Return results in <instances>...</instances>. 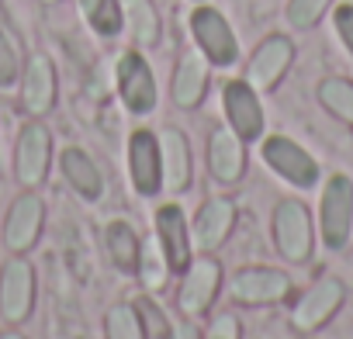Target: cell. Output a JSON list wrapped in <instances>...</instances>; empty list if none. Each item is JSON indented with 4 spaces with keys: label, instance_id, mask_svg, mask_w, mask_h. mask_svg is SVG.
<instances>
[{
    "label": "cell",
    "instance_id": "obj_11",
    "mask_svg": "<svg viewBox=\"0 0 353 339\" xmlns=\"http://www.w3.org/2000/svg\"><path fill=\"white\" fill-rule=\"evenodd\" d=\"M42 222H46V208L39 201V194H21L14 205H11V215H8V229H4V239L14 253H25L39 243L42 236Z\"/></svg>",
    "mask_w": 353,
    "mask_h": 339
},
{
    "label": "cell",
    "instance_id": "obj_1",
    "mask_svg": "<svg viewBox=\"0 0 353 339\" xmlns=\"http://www.w3.org/2000/svg\"><path fill=\"white\" fill-rule=\"evenodd\" d=\"M319 232L329 249H343L353 236V181L346 174H332L319 205Z\"/></svg>",
    "mask_w": 353,
    "mask_h": 339
},
{
    "label": "cell",
    "instance_id": "obj_23",
    "mask_svg": "<svg viewBox=\"0 0 353 339\" xmlns=\"http://www.w3.org/2000/svg\"><path fill=\"white\" fill-rule=\"evenodd\" d=\"M319 101H322V107L329 114H336L339 121L353 125V83L350 80H339V76L322 80L319 83Z\"/></svg>",
    "mask_w": 353,
    "mask_h": 339
},
{
    "label": "cell",
    "instance_id": "obj_7",
    "mask_svg": "<svg viewBox=\"0 0 353 339\" xmlns=\"http://www.w3.org/2000/svg\"><path fill=\"white\" fill-rule=\"evenodd\" d=\"M35 305V274L28 260H11L4 267V277H0V308L11 322L28 318Z\"/></svg>",
    "mask_w": 353,
    "mask_h": 339
},
{
    "label": "cell",
    "instance_id": "obj_5",
    "mask_svg": "<svg viewBox=\"0 0 353 339\" xmlns=\"http://www.w3.org/2000/svg\"><path fill=\"white\" fill-rule=\"evenodd\" d=\"M229 291L239 305H274L291 294V277L274 267H246L232 277Z\"/></svg>",
    "mask_w": 353,
    "mask_h": 339
},
{
    "label": "cell",
    "instance_id": "obj_17",
    "mask_svg": "<svg viewBox=\"0 0 353 339\" xmlns=\"http://www.w3.org/2000/svg\"><path fill=\"white\" fill-rule=\"evenodd\" d=\"M208 166H212V177L222 184H232L243 177V145L232 132L219 128L208 142Z\"/></svg>",
    "mask_w": 353,
    "mask_h": 339
},
{
    "label": "cell",
    "instance_id": "obj_18",
    "mask_svg": "<svg viewBox=\"0 0 353 339\" xmlns=\"http://www.w3.org/2000/svg\"><path fill=\"white\" fill-rule=\"evenodd\" d=\"M52 97H56V73H52V63L46 56H32L28 63V73H25V107L32 114H46L52 107Z\"/></svg>",
    "mask_w": 353,
    "mask_h": 339
},
{
    "label": "cell",
    "instance_id": "obj_16",
    "mask_svg": "<svg viewBox=\"0 0 353 339\" xmlns=\"http://www.w3.org/2000/svg\"><path fill=\"white\" fill-rule=\"evenodd\" d=\"M236 225V205L229 198H212L201 212H198V222H194V246H201L205 253L219 249L229 232Z\"/></svg>",
    "mask_w": 353,
    "mask_h": 339
},
{
    "label": "cell",
    "instance_id": "obj_25",
    "mask_svg": "<svg viewBox=\"0 0 353 339\" xmlns=\"http://www.w3.org/2000/svg\"><path fill=\"white\" fill-rule=\"evenodd\" d=\"M128 11V25H132V35L139 45H152L159 39V21H156V11L149 0H128L125 4Z\"/></svg>",
    "mask_w": 353,
    "mask_h": 339
},
{
    "label": "cell",
    "instance_id": "obj_4",
    "mask_svg": "<svg viewBox=\"0 0 353 339\" xmlns=\"http://www.w3.org/2000/svg\"><path fill=\"white\" fill-rule=\"evenodd\" d=\"M263 159H267V166L274 170L277 177H284L294 187H305L308 191L319 181V163L298 142H291L284 135H274V138L263 142Z\"/></svg>",
    "mask_w": 353,
    "mask_h": 339
},
{
    "label": "cell",
    "instance_id": "obj_32",
    "mask_svg": "<svg viewBox=\"0 0 353 339\" xmlns=\"http://www.w3.org/2000/svg\"><path fill=\"white\" fill-rule=\"evenodd\" d=\"M170 339H201V336H198V325L184 322V325H176V332H170Z\"/></svg>",
    "mask_w": 353,
    "mask_h": 339
},
{
    "label": "cell",
    "instance_id": "obj_14",
    "mask_svg": "<svg viewBox=\"0 0 353 339\" xmlns=\"http://www.w3.org/2000/svg\"><path fill=\"white\" fill-rule=\"evenodd\" d=\"M118 83H121V97H125V104L132 111H139V114L152 111V104H156V83H152V73H149V66H145L142 56H135V52L121 56V63H118Z\"/></svg>",
    "mask_w": 353,
    "mask_h": 339
},
{
    "label": "cell",
    "instance_id": "obj_29",
    "mask_svg": "<svg viewBox=\"0 0 353 339\" xmlns=\"http://www.w3.org/2000/svg\"><path fill=\"white\" fill-rule=\"evenodd\" d=\"M205 339H239V318L236 315H219L215 322H212V329H208V336Z\"/></svg>",
    "mask_w": 353,
    "mask_h": 339
},
{
    "label": "cell",
    "instance_id": "obj_12",
    "mask_svg": "<svg viewBox=\"0 0 353 339\" xmlns=\"http://www.w3.org/2000/svg\"><path fill=\"white\" fill-rule=\"evenodd\" d=\"M49 132L42 125H25L21 138H18V181L25 187H39L49 174Z\"/></svg>",
    "mask_w": 353,
    "mask_h": 339
},
{
    "label": "cell",
    "instance_id": "obj_3",
    "mask_svg": "<svg viewBox=\"0 0 353 339\" xmlns=\"http://www.w3.org/2000/svg\"><path fill=\"white\" fill-rule=\"evenodd\" d=\"M346 301V284L339 277H319L291 308V322L298 332H315L322 329Z\"/></svg>",
    "mask_w": 353,
    "mask_h": 339
},
{
    "label": "cell",
    "instance_id": "obj_15",
    "mask_svg": "<svg viewBox=\"0 0 353 339\" xmlns=\"http://www.w3.org/2000/svg\"><path fill=\"white\" fill-rule=\"evenodd\" d=\"M225 111H229V121L236 128L239 138H260L263 132V111H260V101L253 94L250 83L243 80H232L225 87Z\"/></svg>",
    "mask_w": 353,
    "mask_h": 339
},
{
    "label": "cell",
    "instance_id": "obj_8",
    "mask_svg": "<svg viewBox=\"0 0 353 339\" xmlns=\"http://www.w3.org/2000/svg\"><path fill=\"white\" fill-rule=\"evenodd\" d=\"M156 236H159V249L166 256V270L191 267V236H188L184 212L176 205H166L156 212Z\"/></svg>",
    "mask_w": 353,
    "mask_h": 339
},
{
    "label": "cell",
    "instance_id": "obj_21",
    "mask_svg": "<svg viewBox=\"0 0 353 339\" xmlns=\"http://www.w3.org/2000/svg\"><path fill=\"white\" fill-rule=\"evenodd\" d=\"M205 59L201 56H184L181 59V70H176V80H173V101L181 104V107H194L205 94Z\"/></svg>",
    "mask_w": 353,
    "mask_h": 339
},
{
    "label": "cell",
    "instance_id": "obj_6",
    "mask_svg": "<svg viewBox=\"0 0 353 339\" xmlns=\"http://www.w3.org/2000/svg\"><path fill=\"white\" fill-rule=\"evenodd\" d=\"M132 184L139 194H156L163 187V149L152 132H135L128 142Z\"/></svg>",
    "mask_w": 353,
    "mask_h": 339
},
{
    "label": "cell",
    "instance_id": "obj_13",
    "mask_svg": "<svg viewBox=\"0 0 353 339\" xmlns=\"http://www.w3.org/2000/svg\"><path fill=\"white\" fill-rule=\"evenodd\" d=\"M291 59H294V45L284 39V35H274V39H267L260 49H256V56H253V63H250V87H260V90H270L284 73H288V66H291Z\"/></svg>",
    "mask_w": 353,
    "mask_h": 339
},
{
    "label": "cell",
    "instance_id": "obj_27",
    "mask_svg": "<svg viewBox=\"0 0 353 339\" xmlns=\"http://www.w3.org/2000/svg\"><path fill=\"white\" fill-rule=\"evenodd\" d=\"M329 4H332V0H291V4H288V21L294 28H312L325 14Z\"/></svg>",
    "mask_w": 353,
    "mask_h": 339
},
{
    "label": "cell",
    "instance_id": "obj_30",
    "mask_svg": "<svg viewBox=\"0 0 353 339\" xmlns=\"http://www.w3.org/2000/svg\"><path fill=\"white\" fill-rule=\"evenodd\" d=\"M336 32H339L343 45L350 49V56H353V4H343L336 11Z\"/></svg>",
    "mask_w": 353,
    "mask_h": 339
},
{
    "label": "cell",
    "instance_id": "obj_10",
    "mask_svg": "<svg viewBox=\"0 0 353 339\" xmlns=\"http://www.w3.org/2000/svg\"><path fill=\"white\" fill-rule=\"evenodd\" d=\"M184 284H181V311L184 315H201L212 308L215 301V291L222 284V267L215 260H194L188 270H184Z\"/></svg>",
    "mask_w": 353,
    "mask_h": 339
},
{
    "label": "cell",
    "instance_id": "obj_22",
    "mask_svg": "<svg viewBox=\"0 0 353 339\" xmlns=\"http://www.w3.org/2000/svg\"><path fill=\"white\" fill-rule=\"evenodd\" d=\"M63 174H66V181L73 184V191L80 198H87V201L101 198V174L80 149H66L63 152Z\"/></svg>",
    "mask_w": 353,
    "mask_h": 339
},
{
    "label": "cell",
    "instance_id": "obj_28",
    "mask_svg": "<svg viewBox=\"0 0 353 339\" xmlns=\"http://www.w3.org/2000/svg\"><path fill=\"white\" fill-rule=\"evenodd\" d=\"M14 76H18V56H14V45L8 42V35L0 32V87H8Z\"/></svg>",
    "mask_w": 353,
    "mask_h": 339
},
{
    "label": "cell",
    "instance_id": "obj_26",
    "mask_svg": "<svg viewBox=\"0 0 353 339\" xmlns=\"http://www.w3.org/2000/svg\"><path fill=\"white\" fill-rule=\"evenodd\" d=\"M80 8H83L87 21H90L101 35H118V28H121L118 0H80Z\"/></svg>",
    "mask_w": 353,
    "mask_h": 339
},
{
    "label": "cell",
    "instance_id": "obj_31",
    "mask_svg": "<svg viewBox=\"0 0 353 339\" xmlns=\"http://www.w3.org/2000/svg\"><path fill=\"white\" fill-rule=\"evenodd\" d=\"M139 315H142V318H149V325H142V329H152V332H156V339H170V329H166V318L159 315V308L142 305V308H139Z\"/></svg>",
    "mask_w": 353,
    "mask_h": 339
},
{
    "label": "cell",
    "instance_id": "obj_2",
    "mask_svg": "<svg viewBox=\"0 0 353 339\" xmlns=\"http://www.w3.org/2000/svg\"><path fill=\"white\" fill-rule=\"evenodd\" d=\"M274 243L288 263H308L312 246H315V232H312V215L301 201L284 198L274 208Z\"/></svg>",
    "mask_w": 353,
    "mask_h": 339
},
{
    "label": "cell",
    "instance_id": "obj_19",
    "mask_svg": "<svg viewBox=\"0 0 353 339\" xmlns=\"http://www.w3.org/2000/svg\"><path fill=\"white\" fill-rule=\"evenodd\" d=\"M104 243H108L111 263L121 274H139L142 270V243H139V236L128 222H111L104 229Z\"/></svg>",
    "mask_w": 353,
    "mask_h": 339
},
{
    "label": "cell",
    "instance_id": "obj_9",
    "mask_svg": "<svg viewBox=\"0 0 353 339\" xmlns=\"http://www.w3.org/2000/svg\"><path fill=\"white\" fill-rule=\"evenodd\" d=\"M191 28H194V39H198L201 52L212 63H219V66H232L236 63V56H239L236 52V39H232V32H229V25H225V18L219 11H208V8L194 11Z\"/></svg>",
    "mask_w": 353,
    "mask_h": 339
},
{
    "label": "cell",
    "instance_id": "obj_33",
    "mask_svg": "<svg viewBox=\"0 0 353 339\" xmlns=\"http://www.w3.org/2000/svg\"><path fill=\"white\" fill-rule=\"evenodd\" d=\"M0 339H25V336H21V332H4Z\"/></svg>",
    "mask_w": 353,
    "mask_h": 339
},
{
    "label": "cell",
    "instance_id": "obj_24",
    "mask_svg": "<svg viewBox=\"0 0 353 339\" xmlns=\"http://www.w3.org/2000/svg\"><path fill=\"white\" fill-rule=\"evenodd\" d=\"M104 336H108V339H145L142 315H139L132 305H114V308L104 315Z\"/></svg>",
    "mask_w": 353,
    "mask_h": 339
},
{
    "label": "cell",
    "instance_id": "obj_20",
    "mask_svg": "<svg viewBox=\"0 0 353 339\" xmlns=\"http://www.w3.org/2000/svg\"><path fill=\"white\" fill-rule=\"evenodd\" d=\"M188 177H191L188 142L176 128H166V135H163V181H166V191H184Z\"/></svg>",
    "mask_w": 353,
    "mask_h": 339
}]
</instances>
